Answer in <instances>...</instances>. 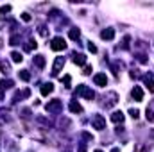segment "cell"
<instances>
[{"label": "cell", "mask_w": 154, "mask_h": 152, "mask_svg": "<svg viewBox=\"0 0 154 152\" xmlns=\"http://www.w3.org/2000/svg\"><path fill=\"white\" fill-rule=\"evenodd\" d=\"M45 109H47V113H50V114H57V113L63 111V102H61L59 99L48 100V104L45 106Z\"/></svg>", "instance_id": "1"}, {"label": "cell", "mask_w": 154, "mask_h": 152, "mask_svg": "<svg viewBox=\"0 0 154 152\" xmlns=\"http://www.w3.org/2000/svg\"><path fill=\"white\" fill-rule=\"evenodd\" d=\"M75 93L77 95H81V97H84L86 100H93V99H95V93H93L88 86H84V84H79V86H77Z\"/></svg>", "instance_id": "2"}, {"label": "cell", "mask_w": 154, "mask_h": 152, "mask_svg": "<svg viewBox=\"0 0 154 152\" xmlns=\"http://www.w3.org/2000/svg\"><path fill=\"white\" fill-rule=\"evenodd\" d=\"M91 127H93V129H99V131H104V129H106V120H104V116H102V114H95V116L91 118Z\"/></svg>", "instance_id": "3"}, {"label": "cell", "mask_w": 154, "mask_h": 152, "mask_svg": "<svg viewBox=\"0 0 154 152\" xmlns=\"http://www.w3.org/2000/svg\"><path fill=\"white\" fill-rule=\"evenodd\" d=\"M50 48H52L54 52H61V50H65V48H66V43H65V39L61 38V36H57V38L52 39Z\"/></svg>", "instance_id": "4"}, {"label": "cell", "mask_w": 154, "mask_h": 152, "mask_svg": "<svg viewBox=\"0 0 154 152\" xmlns=\"http://www.w3.org/2000/svg\"><path fill=\"white\" fill-rule=\"evenodd\" d=\"M63 66H65V59L63 57H56V61H54V66H52V75H59V72L63 70Z\"/></svg>", "instance_id": "5"}, {"label": "cell", "mask_w": 154, "mask_h": 152, "mask_svg": "<svg viewBox=\"0 0 154 152\" xmlns=\"http://www.w3.org/2000/svg\"><path fill=\"white\" fill-rule=\"evenodd\" d=\"M131 97H133L136 102H142V100H143V90H142L140 86H134L133 91H131Z\"/></svg>", "instance_id": "6"}, {"label": "cell", "mask_w": 154, "mask_h": 152, "mask_svg": "<svg viewBox=\"0 0 154 152\" xmlns=\"http://www.w3.org/2000/svg\"><path fill=\"white\" fill-rule=\"evenodd\" d=\"M93 81H95V84L100 86V88H104V86L108 84V77H106V74H95Z\"/></svg>", "instance_id": "7"}, {"label": "cell", "mask_w": 154, "mask_h": 152, "mask_svg": "<svg viewBox=\"0 0 154 152\" xmlns=\"http://www.w3.org/2000/svg\"><path fill=\"white\" fill-rule=\"evenodd\" d=\"M100 38L106 39V41H111V39L115 38V29H104L100 32Z\"/></svg>", "instance_id": "8"}, {"label": "cell", "mask_w": 154, "mask_h": 152, "mask_svg": "<svg viewBox=\"0 0 154 152\" xmlns=\"http://www.w3.org/2000/svg\"><path fill=\"white\" fill-rule=\"evenodd\" d=\"M52 91H54V84H52V82H45V84L41 86V95H43V97L50 95Z\"/></svg>", "instance_id": "9"}, {"label": "cell", "mask_w": 154, "mask_h": 152, "mask_svg": "<svg viewBox=\"0 0 154 152\" xmlns=\"http://www.w3.org/2000/svg\"><path fill=\"white\" fill-rule=\"evenodd\" d=\"M124 118H125V114L122 113V111H113L111 113V122H115V123H122Z\"/></svg>", "instance_id": "10"}, {"label": "cell", "mask_w": 154, "mask_h": 152, "mask_svg": "<svg viewBox=\"0 0 154 152\" xmlns=\"http://www.w3.org/2000/svg\"><path fill=\"white\" fill-rule=\"evenodd\" d=\"M74 63L75 65H86V56L84 54H74Z\"/></svg>", "instance_id": "11"}, {"label": "cell", "mask_w": 154, "mask_h": 152, "mask_svg": "<svg viewBox=\"0 0 154 152\" xmlns=\"http://www.w3.org/2000/svg\"><path fill=\"white\" fill-rule=\"evenodd\" d=\"M68 109H70L72 113H82V108H81V104H79V102H75V100H72V102H70Z\"/></svg>", "instance_id": "12"}, {"label": "cell", "mask_w": 154, "mask_h": 152, "mask_svg": "<svg viewBox=\"0 0 154 152\" xmlns=\"http://www.w3.org/2000/svg\"><path fill=\"white\" fill-rule=\"evenodd\" d=\"M11 59H13V63H22L23 61V56L20 52H11Z\"/></svg>", "instance_id": "13"}, {"label": "cell", "mask_w": 154, "mask_h": 152, "mask_svg": "<svg viewBox=\"0 0 154 152\" xmlns=\"http://www.w3.org/2000/svg\"><path fill=\"white\" fill-rule=\"evenodd\" d=\"M34 65H36L38 68H45V57H43V56H36V57H34Z\"/></svg>", "instance_id": "14"}, {"label": "cell", "mask_w": 154, "mask_h": 152, "mask_svg": "<svg viewBox=\"0 0 154 152\" xmlns=\"http://www.w3.org/2000/svg\"><path fill=\"white\" fill-rule=\"evenodd\" d=\"M68 36H70V39H79V36H81V31H79L77 27H74V29H70Z\"/></svg>", "instance_id": "15"}, {"label": "cell", "mask_w": 154, "mask_h": 152, "mask_svg": "<svg viewBox=\"0 0 154 152\" xmlns=\"http://www.w3.org/2000/svg\"><path fill=\"white\" fill-rule=\"evenodd\" d=\"M18 75H20L22 81H25V82H27V81H31V74H29V70H20V72H18Z\"/></svg>", "instance_id": "16"}, {"label": "cell", "mask_w": 154, "mask_h": 152, "mask_svg": "<svg viewBox=\"0 0 154 152\" xmlns=\"http://www.w3.org/2000/svg\"><path fill=\"white\" fill-rule=\"evenodd\" d=\"M36 47H38V43H36V39H31V41H29V43L25 45V50H27V52H32V50H34Z\"/></svg>", "instance_id": "17"}, {"label": "cell", "mask_w": 154, "mask_h": 152, "mask_svg": "<svg viewBox=\"0 0 154 152\" xmlns=\"http://www.w3.org/2000/svg\"><path fill=\"white\" fill-rule=\"evenodd\" d=\"M0 86H2V90H5V88H13V86H14V82H13L11 79H4V81L0 82Z\"/></svg>", "instance_id": "18"}, {"label": "cell", "mask_w": 154, "mask_h": 152, "mask_svg": "<svg viewBox=\"0 0 154 152\" xmlns=\"http://www.w3.org/2000/svg\"><path fill=\"white\" fill-rule=\"evenodd\" d=\"M18 41H20V36L14 34V36H11V39H9V45H18Z\"/></svg>", "instance_id": "19"}, {"label": "cell", "mask_w": 154, "mask_h": 152, "mask_svg": "<svg viewBox=\"0 0 154 152\" xmlns=\"http://www.w3.org/2000/svg\"><path fill=\"white\" fill-rule=\"evenodd\" d=\"M0 68H2V72H4V74H9V65H7V63H4V61H2V63H0Z\"/></svg>", "instance_id": "20"}, {"label": "cell", "mask_w": 154, "mask_h": 152, "mask_svg": "<svg viewBox=\"0 0 154 152\" xmlns=\"http://www.w3.org/2000/svg\"><path fill=\"white\" fill-rule=\"evenodd\" d=\"M145 116H147V120H151V122H152V120H154V113H152V109H149V108H147V111H145Z\"/></svg>", "instance_id": "21"}, {"label": "cell", "mask_w": 154, "mask_h": 152, "mask_svg": "<svg viewBox=\"0 0 154 152\" xmlns=\"http://www.w3.org/2000/svg\"><path fill=\"white\" fill-rule=\"evenodd\" d=\"M63 82H65V86H66V88H70V82H72V77H70V75H65V79H63Z\"/></svg>", "instance_id": "22"}, {"label": "cell", "mask_w": 154, "mask_h": 152, "mask_svg": "<svg viewBox=\"0 0 154 152\" xmlns=\"http://www.w3.org/2000/svg\"><path fill=\"white\" fill-rule=\"evenodd\" d=\"M9 11H11V5H2V7H0V13H2V14H5V13H9Z\"/></svg>", "instance_id": "23"}, {"label": "cell", "mask_w": 154, "mask_h": 152, "mask_svg": "<svg viewBox=\"0 0 154 152\" xmlns=\"http://www.w3.org/2000/svg\"><path fill=\"white\" fill-rule=\"evenodd\" d=\"M82 74H84V75H90V74H91V66H90V65H84V70H82Z\"/></svg>", "instance_id": "24"}, {"label": "cell", "mask_w": 154, "mask_h": 152, "mask_svg": "<svg viewBox=\"0 0 154 152\" xmlns=\"http://www.w3.org/2000/svg\"><path fill=\"white\" fill-rule=\"evenodd\" d=\"M129 114L136 120V118H138V114H140V111H138V109H129Z\"/></svg>", "instance_id": "25"}, {"label": "cell", "mask_w": 154, "mask_h": 152, "mask_svg": "<svg viewBox=\"0 0 154 152\" xmlns=\"http://www.w3.org/2000/svg\"><path fill=\"white\" fill-rule=\"evenodd\" d=\"M88 50H90V52H93V54H95V52H97V47H95V45H93V43H88Z\"/></svg>", "instance_id": "26"}, {"label": "cell", "mask_w": 154, "mask_h": 152, "mask_svg": "<svg viewBox=\"0 0 154 152\" xmlns=\"http://www.w3.org/2000/svg\"><path fill=\"white\" fill-rule=\"evenodd\" d=\"M22 20H23V22H31V14L23 13V14H22Z\"/></svg>", "instance_id": "27"}, {"label": "cell", "mask_w": 154, "mask_h": 152, "mask_svg": "<svg viewBox=\"0 0 154 152\" xmlns=\"http://www.w3.org/2000/svg\"><path fill=\"white\" fill-rule=\"evenodd\" d=\"M82 136H84V140H88V141H91V140H93V136H91L90 132H84Z\"/></svg>", "instance_id": "28"}, {"label": "cell", "mask_w": 154, "mask_h": 152, "mask_svg": "<svg viewBox=\"0 0 154 152\" xmlns=\"http://www.w3.org/2000/svg\"><path fill=\"white\" fill-rule=\"evenodd\" d=\"M147 88H149V91H152V93H154V82H152V81L147 84Z\"/></svg>", "instance_id": "29"}, {"label": "cell", "mask_w": 154, "mask_h": 152, "mask_svg": "<svg viewBox=\"0 0 154 152\" xmlns=\"http://www.w3.org/2000/svg\"><path fill=\"white\" fill-rule=\"evenodd\" d=\"M138 61H140V63H145L147 59H145V56H138Z\"/></svg>", "instance_id": "30"}, {"label": "cell", "mask_w": 154, "mask_h": 152, "mask_svg": "<svg viewBox=\"0 0 154 152\" xmlns=\"http://www.w3.org/2000/svg\"><path fill=\"white\" fill-rule=\"evenodd\" d=\"M79 152H86V145H84V143H82V145L79 147Z\"/></svg>", "instance_id": "31"}, {"label": "cell", "mask_w": 154, "mask_h": 152, "mask_svg": "<svg viewBox=\"0 0 154 152\" xmlns=\"http://www.w3.org/2000/svg\"><path fill=\"white\" fill-rule=\"evenodd\" d=\"M0 100H4V90L0 88Z\"/></svg>", "instance_id": "32"}, {"label": "cell", "mask_w": 154, "mask_h": 152, "mask_svg": "<svg viewBox=\"0 0 154 152\" xmlns=\"http://www.w3.org/2000/svg\"><path fill=\"white\" fill-rule=\"evenodd\" d=\"M111 152H120V149H118V147H113V149H111Z\"/></svg>", "instance_id": "33"}, {"label": "cell", "mask_w": 154, "mask_h": 152, "mask_svg": "<svg viewBox=\"0 0 154 152\" xmlns=\"http://www.w3.org/2000/svg\"><path fill=\"white\" fill-rule=\"evenodd\" d=\"M65 152H72V150H70V149H66V150H65Z\"/></svg>", "instance_id": "34"}, {"label": "cell", "mask_w": 154, "mask_h": 152, "mask_svg": "<svg viewBox=\"0 0 154 152\" xmlns=\"http://www.w3.org/2000/svg\"><path fill=\"white\" fill-rule=\"evenodd\" d=\"M95 152H102V150H95Z\"/></svg>", "instance_id": "35"}]
</instances>
